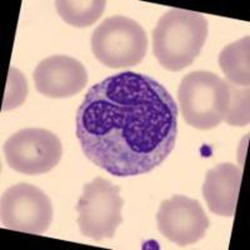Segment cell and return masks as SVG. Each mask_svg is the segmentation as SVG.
<instances>
[{
    "label": "cell",
    "mask_w": 250,
    "mask_h": 250,
    "mask_svg": "<svg viewBox=\"0 0 250 250\" xmlns=\"http://www.w3.org/2000/svg\"><path fill=\"white\" fill-rule=\"evenodd\" d=\"M75 131L83 153L115 176L149 173L178 137V105L148 75L123 71L91 86L78 108Z\"/></svg>",
    "instance_id": "6da1fadb"
},
{
    "label": "cell",
    "mask_w": 250,
    "mask_h": 250,
    "mask_svg": "<svg viewBox=\"0 0 250 250\" xmlns=\"http://www.w3.org/2000/svg\"><path fill=\"white\" fill-rule=\"evenodd\" d=\"M208 37V20L200 13L170 9L153 30V53L163 68L180 71L191 65Z\"/></svg>",
    "instance_id": "7a4b0ae2"
},
{
    "label": "cell",
    "mask_w": 250,
    "mask_h": 250,
    "mask_svg": "<svg viewBox=\"0 0 250 250\" xmlns=\"http://www.w3.org/2000/svg\"><path fill=\"white\" fill-rule=\"evenodd\" d=\"M178 102L190 126L199 130L216 128L224 122L229 108L228 82L211 71H191L180 82Z\"/></svg>",
    "instance_id": "3957f363"
},
{
    "label": "cell",
    "mask_w": 250,
    "mask_h": 250,
    "mask_svg": "<svg viewBox=\"0 0 250 250\" xmlns=\"http://www.w3.org/2000/svg\"><path fill=\"white\" fill-rule=\"evenodd\" d=\"M90 43L94 57L111 69L137 65L148 51V38L143 26L123 15L108 18L98 25Z\"/></svg>",
    "instance_id": "277c9868"
},
{
    "label": "cell",
    "mask_w": 250,
    "mask_h": 250,
    "mask_svg": "<svg viewBox=\"0 0 250 250\" xmlns=\"http://www.w3.org/2000/svg\"><path fill=\"white\" fill-rule=\"evenodd\" d=\"M123 205L120 188L109 180L99 176L85 184L75 207L79 214L77 223L80 233L95 242L114 238L123 223Z\"/></svg>",
    "instance_id": "5b68a950"
},
{
    "label": "cell",
    "mask_w": 250,
    "mask_h": 250,
    "mask_svg": "<svg viewBox=\"0 0 250 250\" xmlns=\"http://www.w3.org/2000/svg\"><path fill=\"white\" fill-rule=\"evenodd\" d=\"M0 219L9 230L40 235L50 227L53 205L42 189L20 183L8 188L1 195Z\"/></svg>",
    "instance_id": "8992f818"
},
{
    "label": "cell",
    "mask_w": 250,
    "mask_h": 250,
    "mask_svg": "<svg viewBox=\"0 0 250 250\" xmlns=\"http://www.w3.org/2000/svg\"><path fill=\"white\" fill-rule=\"evenodd\" d=\"M4 154L13 170L25 175L48 173L59 164L62 145L54 133L40 128L21 129L4 145Z\"/></svg>",
    "instance_id": "52a82bcc"
},
{
    "label": "cell",
    "mask_w": 250,
    "mask_h": 250,
    "mask_svg": "<svg viewBox=\"0 0 250 250\" xmlns=\"http://www.w3.org/2000/svg\"><path fill=\"white\" fill-rule=\"evenodd\" d=\"M156 223L158 230L179 247L199 242L210 225L200 203L185 195L164 200L156 213Z\"/></svg>",
    "instance_id": "ba28073f"
},
{
    "label": "cell",
    "mask_w": 250,
    "mask_h": 250,
    "mask_svg": "<svg viewBox=\"0 0 250 250\" xmlns=\"http://www.w3.org/2000/svg\"><path fill=\"white\" fill-rule=\"evenodd\" d=\"M33 79L40 94L62 99L73 97L85 88L88 73L79 60L66 55H53L38 64Z\"/></svg>",
    "instance_id": "9c48e42d"
},
{
    "label": "cell",
    "mask_w": 250,
    "mask_h": 250,
    "mask_svg": "<svg viewBox=\"0 0 250 250\" xmlns=\"http://www.w3.org/2000/svg\"><path fill=\"white\" fill-rule=\"evenodd\" d=\"M242 178V168L231 163H223L208 171L203 196L211 213L228 218L234 215Z\"/></svg>",
    "instance_id": "30bf717a"
},
{
    "label": "cell",
    "mask_w": 250,
    "mask_h": 250,
    "mask_svg": "<svg viewBox=\"0 0 250 250\" xmlns=\"http://www.w3.org/2000/svg\"><path fill=\"white\" fill-rule=\"evenodd\" d=\"M219 66L227 82L239 86L250 83V38L244 37L225 46L219 54Z\"/></svg>",
    "instance_id": "8fae6325"
},
{
    "label": "cell",
    "mask_w": 250,
    "mask_h": 250,
    "mask_svg": "<svg viewBox=\"0 0 250 250\" xmlns=\"http://www.w3.org/2000/svg\"><path fill=\"white\" fill-rule=\"evenodd\" d=\"M104 0H58L55 1L58 14L66 24L75 28L93 25L105 10Z\"/></svg>",
    "instance_id": "7c38bea8"
},
{
    "label": "cell",
    "mask_w": 250,
    "mask_h": 250,
    "mask_svg": "<svg viewBox=\"0 0 250 250\" xmlns=\"http://www.w3.org/2000/svg\"><path fill=\"white\" fill-rule=\"evenodd\" d=\"M230 102L224 120L230 125L245 126L249 124V86H239L228 82Z\"/></svg>",
    "instance_id": "4fadbf2b"
},
{
    "label": "cell",
    "mask_w": 250,
    "mask_h": 250,
    "mask_svg": "<svg viewBox=\"0 0 250 250\" xmlns=\"http://www.w3.org/2000/svg\"><path fill=\"white\" fill-rule=\"evenodd\" d=\"M28 95V84L24 75L18 69H9L8 82H6L5 97L3 102V111L18 108L24 103Z\"/></svg>",
    "instance_id": "5bb4252c"
}]
</instances>
